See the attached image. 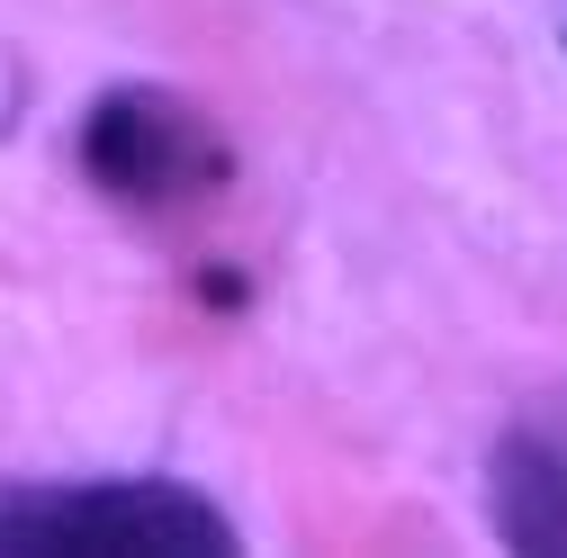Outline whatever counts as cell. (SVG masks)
Here are the masks:
<instances>
[{
    "mask_svg": "<svg viewBox=\"0 0 567 558\" xmlns=\"http://www.w3.org/2000/svg\"><path fill=\"white\" fill-rule=\"evenodd\" d=\"M235 523L181 477H0V558H226Z\"/></svg>",
    "mask_w": 567,
    "mask_h": 558,
    "instance_id": "obj_1",
    "label": "cell"
},
{
    "mask_svg": "<svg viewBox=\"0 0 567 558\" xmlns=\"http://www.w3.org/2000/svg\"><path fill=\"white\" fill-rule=\"evenodd\" d=\"M82 163H91V180H100L109 198L154 207V217L198 207L207 189L226 180L217 126H207L189 100H172V91H109V100H91V117H82Z\"/></svg>",
    "mask_w": 567,
    "mask_h": 558,
    "instance_id": "obj_2",
    "label": "cell"
},
{
    "mask_svg": "<svg viewBox=\"0 0 567 558\" xmlns=\"http://www.w3.org/2000/svg\"><path fill=\"white\" fill-rule=\"evenodd\" d=\"M486 523L505 549L567 558V405L514 414L486 459Z\"/></svg>",
    "mask_w": 567,
    "mask_h": 558,
    "instance_id": "obj_3",
    "label": "cell"
}]
</instances>
